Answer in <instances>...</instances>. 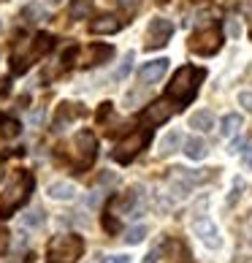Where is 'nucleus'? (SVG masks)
Listing matches in <instances>:
<instances>
[{
	"mask_svg": "<svg viewBox=\"0 0 252 263\" xmlns=\"http://www.w3.org/2000/svg\"><path fill=\"white\" fill-rule=\"evenodd\" d=\"M33 184H35L33 174L25 171V168H16L11 177H8L6 187L0 190V220L14 217L16 209H22V203L30 198V193H33Z\"/></svg>",
	"mask_w": 252,
	"mask_h": 263,
	"instance_id": "1",
	"label": "nucleus"
},
{
	"mask_svg": "<svg viewBox=\"0 0 252 263\" xmlns=\"http://www.w3.org/2000/svg\"><path fill=\"white\" fill-rule=\"evenodd\" d=\"M54 46V38L49 33H38L35 38H22V41L16 44V49L11 54V73H27L33 68V63H38L46 52H52Z\"/></svg>",
	"mask_w": 252,
	"mask_h": 263,
	"instance_id": "2",
	"label": "nucleus"
},
{
	"mask_svg": "<svg viewBox=\"0 0 252 263\" xmlns=\"http://www.w3.org/2000/svg\"><path fill=\"white\" fill-rule=\"evenodd\" d=\"M203 68H196V65H182L177 73H173V79L168 84V98L177 103V109L182 106H187L192 98L198 95V87L203 82Z\"/></svg>",
	"mask_w": 252,
	"mask_h": 263,
	"instance_id": "3",
	"label": "nucleus"
},
{
	"mask_svg": "<svg viewBox=\"0 0 252 263\" xmlns=\"http://www.w3.org/2000/svg\"><path fill=\"white\" fill-rule=\"evenodd\" d=\"M98 158V139L90 133V130H79L68 144V152H65V163L71 165V171L76 174H84L90 165Z\"/></svg>",
	"mask_w": 252,
	"mask_h": 263,
	"instance_id": "4",
	"label": "nucleus"
},
{
	"mask_svg": "<svg viewBox=\"0 0 252 263\" xmlns=\"http://www.w3.org/2000/svg\"><path fill=\"white\" fill-rule=\"evenodd\" d=\"M84 255V239L76 233H65V236H54L46 247V260L49 263H76Z\"/></svg>",
	"mask_w": 252,
	"mask_h": 263,
	"instance_id": "5",
	"label": "nucleus"
},
{
	"mask_svg": "<svg viewBox=\"0 0 252 263\" xmlns=\"http://www.w3.org/2000/svg\"><path fill=\"white\" fill-rule=\"evenodd\" d=\"M149 144V130L147 128H141V130H133L125 141H120L117 147L111 149V160H117V163H130L135 155H139L144 147Z\"/></svg>",
	"mask_w": 252,
	"mask_h": 263,
	"instance_id": "6",
	"label": "nucleus"
},
{
	"mask_svg": "<svg viewBox=\"0 0 252 263\" xmlns=\"http://www.w3.org/2000/svg\"><path fill=\"white\" fill-rule=\"evenodd\" d=\"M220 46H222V33L217 30V27H203V30H198L190 38V49L196 54H201V57L217 54Z\"/></svg>",
	"mask_w": 252,
	"mask_h": 263,
	"instance_id": "7",
	"label": "nucleus"
},
{
	"mask_svg": "<svg viewBox=\"0 0 252 263\" xmlns=\"http://www.w3.org/2000/svg\"><path fill=\"white\" fill-rule=\"evenodd\" d=\"M192 233L198 236V241H201L203 247H209V250H220V247H222L220 228L206 217V214H198V217L192 220Z\"/></svg>",
	"mask_w": 252,
	"mask_h": 263,
	"instance_id": "8",
	"label": "nucleus"
},
{
	"mask_svg": "<svg viewBox=\"0 0 252 263\" xmlns=\"http://www.w3.org/2000/svg\"><path fill=\"white\" fill-rule=\"evenodd\" d=\"M171 35H173V25L168 22V19H152L149 27H147V49H163L168 41H171Z\"/></svg>",
	"mask_w": 252,
	"mask_h": 263,
	"instance_id": "9",
	"label": "nucleus"
},
{
	"mask_svg": "<svg viewBox=\"0 0 252 263\" xmlns=\"http://www.w3.org/2000/svg\"><path fill=\"white\" fill-rule=\"evenodd\" d=\"M111 57H114V46H109V44H90V46L82 52L79 65H82V68H92V65L109 63Z\"/></svg>",
	"mask_w": 252,
	"mask_h": 263,
	"instance_id": "10",
	"label": "nucleus"
},
{
	"mask_svg": "<svg viewBox=\"0 0 252 263\" xmlns=\"http://www.w3.org/2000/svg\"><path fill=\"white\" fill-rule=\"evenodd\" d=\"M166 71H168V60L166 57H158V60H152V63L139 68V82L141 84H154L166 76Z\"/></svg>",
	"mask_w": 252,
	"mask_h": 263,
	"instance_id": "11",
	"label": "nucleus"
},
{
	"mask_svg": "<svg viewBox=\"0 0 252 263\" xmlns=\"http://www.w3.org/2000/svg\"><path fill=\"white\" fill-rule=\"evenodd\" d=\"M87 109L82 103H60V109H57V120H54V128L52 130H63V122H73V120H79V117H84Z\"/></svg>",
	"mask_w": 252,
	"mask_h": 263,
	"instance_id": "12",
	"label": "nucleus"
},
{
	"mask_svg": "<svg viewBox=\"0 0 252 263\" xmlns=\"http://www.w3.org/2000/svg\"><path fill=\"white\" fill-rule=\"evenodd\" d=\"M173 114V106H168L166 101H154L152 106H147V111H144V120L149 125H163Z\"/></svg>",
	"mask_w": 252,
	"mask_h": 263,
	"instance_id": "13",
	"label": "nucleus"
},
{
	"mask_svg": "<svg viewBox=\"0 0 252 263\" xmlns=\"http://www.w3.org/2000/svg\"><path fill=\"white\" fill-rule=\"evenodd\" d=\"M46 196L54 198V201H73L76 198V187L71 182H52L46 187Z\"/></svg>",
	"mask_w": 252,
	"mask_h": 263,
	"instance_id": "14",
	"label": "nucleus"
},
{
	"mask_svg": "<svg viewBox=\"0 0 252 263\" xmlns=\"http://www.w3.org/2000/svg\"><path fill=\"white\" fill-rule=\"evenodd\" d=\"M182 144H185V136H182V130H168L166 136H163V141H160V158H168L171 152H177Z\"/></svg>",
	"mask_w": 252,
	"mask_h": 263,
	"instance_id": "15",
	"label": "nucleus"
},
{
	"mask_svg": "<svg viewBox=\"0 0 252 263\" xmlns=\"http://www.w3.org/2000/svg\"><path fill=\"white\" fill-rule=\"evenodd\" d=\"M160 250L168 255V263H190V252L182 241H166V245H160Z\"/></svg>",
	"mask_w": 252,
	"mask_h": 263,
	"instance_id": "16",
	"label": "nucleus"
},
{
	"mask_svg": "<svg viewBox=\"0 0 252 263\" xmlns=\"http://www.w3.org/2000/svg\"><path fill=\"white\" fill-rule=\"evenodd\" d=\"M185 155L190 160H203L209 155V147H206V141L201 139V136H190V139L185 141Z\"/></svg>",
	"mask_w": 252,
	"mask_h": 263,
	"instance_id": "17",
	"label": "nucleus"
},
{
	"mask_svg": "<svg viewBox=\"0 0 252 263\" xmlns=\"http://www.w3.org/2000/svg\"><path fill=\"white\" fill-rule=\"evenodd\" d=\"M120 27H122V22L117 16H98V19H92V22H90L92 33H117Z\"/></svg>",
	"mask_w": 252,
	"mask_h": 263,
	"instance_id": "18",
	"label": "nucleus"
},
{
	"mask_svg": "<svg viewBox=\"0 0 252 263\" xmlns=\"http://www.w3.org/2000/svg\"><path fill=\"white\" fill-rule=\"evenodd\" d=\"M190 128H196V130H201V133H206V130H211L215 128V114L211 111H196L190 117Z\"/></svg>",
	"mask_w": 252,
	"mask_h": 263,
	"instance_id": "19",
	"label": "nucleus"
},
{
	"mask_svg": "<svg viewBox=\"0 0 252 263\" xmlns=\"http://www.w3.org/2000/svg\"><path fill=\"white\" fill-rule=\"evenodd\" d=\"M239 128H241V117H239V114H225V117H222L220 130H222V136H225V139L236 136V133H239Z\"/></svg>",
	"mask_w": 252,
	"mask_h": 263,
	"instance_id": "20",
	"label": "nucleus"
},
{
	"mask_svg": "<svg viewBox=\"0 0 252 263\" xmlns=\"http://www.w3.org/2000/svg\"><path fill=\"white\" fill-rule=\"evenodd\" d=\"M22 133V125L16 120H8V117H0V139H16Z\"/></svg>",
	"mask_w": 252,
	"mask_h": 263,
	"instance_id": "21",
	"label": "nucleus"
},
{
	"mask_svg": "<svg viewBox=\"0 0 252 263\" xmlns=\"http://www.w3.org/2000/svg\"><path fill=\"white\" fill-rule=\"evenodd\" d=\"M90 8H92L90 0H71V6H68V14H71V19H87Z\"/></svg>",
	"mask_w": 252,
	"mask_h": 263,
	"instance_id": "22",
	"label": "nucleus"
},
{
	"mask_svg": "<svg viewBox=\"0 0 252 263\" xmlns=\"http://www.w3.org/2000/svg\"><path fill=\"white\" fill-rule=\"evenodd\" d=\"M144 239H147V226H135V228H130L128 233H125V245H130V247L141 245Z\"/></svg>",
	"mask_w": 252,
	"mask_h": 263,
	"instance_id": "23",
	"label": "nucleus"
},
{
	"mask_svg": "<svg viewBox=\"0 0 252 263\" xmlns=\"http://www.w3.org/2000/svg\"><path fill=\"white\" fill-rule=\"evenodd\" d=\"M122 226H120V220H117V214H114V212H109V209H106V214H103V231L106 233H117Z\"/></svg>",
	"mask_w": 252,
	"mask_h": 263,
	"instance_id": "24",
	"label": "nucleus"
},
{
	"mask_svg": "<svg viewBox=\"0 0 252 263\" xmlns=\"http://www.w3.org/2000/svg\"><path fill=\"white\" fill-rule=\"evenodd\" d=\"M76 57H79V46H68V49L60 54V68H71V65H76Z\"/></svg>",
	"mask_w": 252,
	"mask_h": 263,
	"instance_id": "25",
	"label": "nucleus"
},
{
	"mask_svg": "<svg viewBox=\"0 0 252 263\" xmlns=\"http://www.w3.org/2000/svg\"><path fill=\"white\" fill-rule=\"evenodd\" d=\"M22 220H25V226H30V228H35V226H44V212H41V209H30V212H27Z\"/></svg>",
	"mask_w": 252,
	"mask_h": 263,
	"instance_id": "26",
	"label": "nucleus"
},
{
	"mask_svg": "<svg viewBox=\"0 0 252 263\" xmlns=\"http://www.w3.org/2000/svg\"><path fill=\"white\" fill-rule=\"evenodd\" d=\"M130 68H133V52L125 54V60H122V65H120V71L114 73V79H125V76L130 73Z\"/></svg>",
	"mask_w": 252,
	"mask_h": 263,
	"instance_id": "27",
	"label": "nucleus"
},
{
	"mask_svg": "<svg viewBox=\"0 0 252 263\" xmlns=\"http://www.w3.org/2000/svg\"><path fill=\"white\" fill-rule=\"evenodd\" d=\"M241 190H244V179H236L234 190H230V196H228V203H236V198L241 196Z\"/></svg>",
	"mask_w": 252,
	"mask_h": 263,
	"instance_id": "28",
	"label": "nucleus"
},
{
	"mask_svg": "<svg viewBox=\"0 0 252 263\" xmlns=\"http://www.w3.org/2000/svg\"><path fill=\"white\" fill-rule=\"evenodd\" d=\"M228 35H234V38L241 35V25H239V19H236V16H230V19H228Z\"/></svg>",
	"mask_w": 252,
	"mask_h": 263,
	"instance_id": "29",
	"label": "nucleus"
},
{
	"mask_svg": "<svg viewBox=\"0 0 252 263\" xmlns=\"http://www.w3.org/2000/svg\"><path fill=\"white\" fill-rule=\"evenodd\" d=\"M8 236H11V233H8L6 228H0V255H3V252L8 250V245H11V239H8Z\"/></svg>",
	"mask_w": 252,
	"mask_h": 263,
	"instance_id": "30",
	"label": "nucleus"
},
{
	"mask_svg": "<svg viewBox=\"0 0 252 263\" xmlns=\"http://www.w3.org/2000/svg\"><path fill=\"white\" fill-rule=\"evenodd\" d=\"M239 103L244 106V109H247L249 114H252V92H241V95H239Z\"/></svg>",
	"mask_w": 252,
	"mask_h": 263,
	"instance_id": "31",
	"label": "nucleus"
},
{
	"mask_svg": "<svg viewBox=\"0 0 252 263\" xmlns=\"http://www.w3.org/2000/svg\"><path fill=\"white\" fill-rule=\"evenodd\" d=\"M241 163H244V168L252 171V147H244V152H241Z\"/></svg>",
	"mask_w": 252,
	"mask_h": 263,
	"instance_id": "32",
	"label": "nucleus"
},
{
	"mask_svg": "<svg viewBox=\"0 0 252 263\" xmlns=\"http://www.w3.org/2000/svg\"><path fill=\"white\" fill-rule=\"evenodd\" d=\"M160 258H163V252H160V247H154L147 258H144V263H160Z\"/></svg>",
	"mask_w": 252,
	"mask_h": 263,
	"instance_id": "33",
	"label": "nucleus"
},
{
	"mask_svg": "<svg viewBox=\"0 0 252 263\" xmlns=\"http://www.w3.org/2000/svg\"><path fill=\"white\" fill-rule=\"evenodd\" d=\"M103 263H130V258L128 255H109Z\"/></svg>",
	"mask_w": 252,
	"mask_h": 263,
	"instance_id": "34",
	"label": "nucleus"
},
{
	"mask_svg": "<svg viewBox=\"0 0 252 263\" xmlns=\"http://www.w3.org/2000/svg\"><path fill=\"white\" fill-rule=\"evenodd\" d=\"M8 90H11V82H8V79H0V98H3V95H8Z\"/></svg>",
	"mask_w": 252,
	"mask_h": 263,
	"instance_id": "35",
	"label": "nucleus"
},
{
	"mask_svg": "<svg viewBox=\"0 0 252 263\" xmlns=\"http://www.w3.org/2000/svg\"><path fill=\"white\" fill-rule=\"evenodd\" d=\"M230 152H234V155H236V152H244V141H241V139L234 141V144H230Z\"/></svg>",
	"mask_w": 252,
	"mask_h": 263,
	"instance_id": "36",
	"label": "nucleus"
},
{
	"mask_svg": "<svg viewBox=\"0 0 252 263\" xmlns=\"http://www.w3.org/2000/svg\"><path fill=\"white\" fill-rule=\"evenodd\" d=\"M171 3V0H158V6H168Z\"/></svg>",
	"mask_w": 252,
	"mask_h": 263,
	"instance_id": "37",
	"label": "nucleus"
},
{
	"mask_svg": "<svg viewBox=\"0 0 252 263\" xmlns=\"http://www.w3.org/2000/svg\"><path fill=\"white\" fill-rule=\"evenodd\" d=\"M249 38H252V19H249Z\"/></svg>",
	"mask_w": 252,
	"mask_h": 263,
	"instance_id": "38",
	"label": "nucleus"
},
{
	"mask_svg": "<svg viewBox=\"0 0 252 263\" xmlns=\"http://www.w3.org/2000/svg\"><path fill=\"white\" fill-rule=\"evenodd\" d=\"M46 3H60V0H46Z\"/></svg>",
	"mask_w": 252,
	"mask_h": 263,
	"instance_id": "39",
	"label": "nucleus"
},
{
	"mask_svg": "<svg viewBox=\"0 0 252 263\" xmlns=\"http://www.w3.org/2000/svg\"><path fill=\"white\" fill-rule=\"evenodd\" d=\"M0 30H3V25H0Z\"/></svg>",
	"mask_w": 252,
	"mask_h": 263,
	"instance_id": "40",
	"label": "nucleus"
}]
</instances>
